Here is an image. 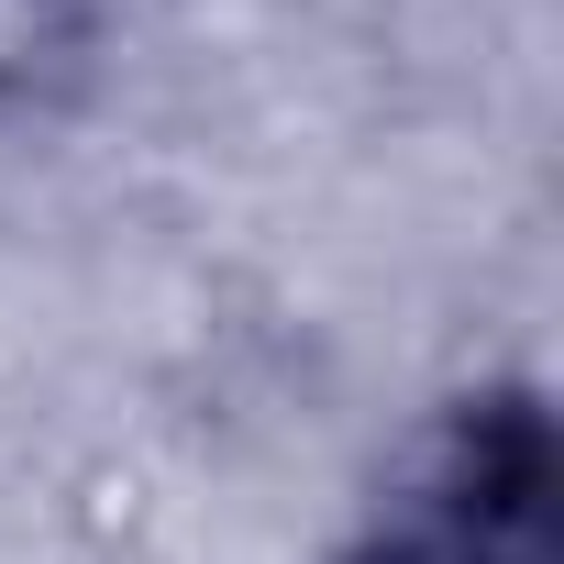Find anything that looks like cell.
<instances>
[{
    "instance_id": "cell-1",
    "label": "cell",
    "mask_w": 564,
    "mask_h": 564,
    "mask_svg": "<svg viewBox=\"0 0 564 564\" xmlns=\"http://www.w3.org/2000/svg\"><path fill=\"white\" fill-rule=\"evenodd\" d=\"M344 564H564L553 520V421L531 388L454 399Z\"/></svg>"
}]
</instances>
